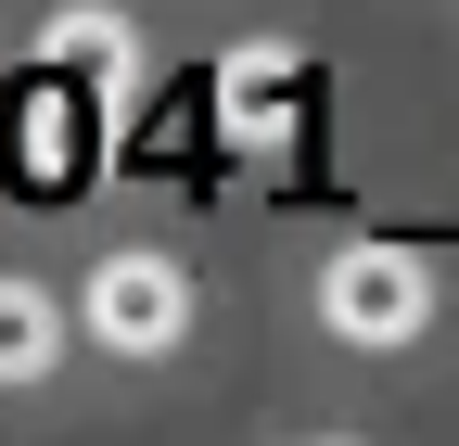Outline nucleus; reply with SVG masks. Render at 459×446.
I'll return each mask as SVG.
<instances>
[{
  "label": "nucleus",
  "mask_w": 459,
  "mask_h": 446,
  "mask_svg": "<svg viewBox=\"0 0 459 446\" xmlns=\"http://www.w3.org/2000/svg\"><path fill=\"white\" fill-rule=\"evenodd\" d=\"M319 319L344 331V345H421V319H434V268L395 255V243H344V255L319 268Z\"/></svg>",
  "instance_id": "nucleus-1"
},
{
  "label": "nucleus",
  "mask_w": 459,
  "mask_h": 446,
  "mask_svg": "<svg viewBox=\"0 0 459 446\" xmlns=\"http://www.w3.org/2000/svg\"><path fill=\"white\" fill-rule=\"evenodd\" d=\"M90 331H102L115 357H166V345L192 331V281H179L166 255H102V268H90Z\"/></svg>",
  "instance_id": "nucleus-2"
},
{
  "label": "nucleus",
  "mask_w": 459,
  "mask_h": 446,
  "mask_svg": "<svg viewBox=\"0 0 459 446\" xmlns=\"http://www.w3.org/2000/svg\"><path fill=\"white\" fill-rule=\"evenodd\" d=\"M51 357H65V306L39 281H0V382H39Z\"/></svg>",
  "instance_id": "nucleus-3"
},
{
  "label": "nucleus",
  "mask_w": 459,
  "mask_h": 446,
  "mask_svg": "<svg viewBox=\"0 0 459 446\" xmlns=\"http://www.w3.org/2000/svg\"><path fill=\"white\" fill-rule=\"evenodd\" d=\"M39 51H51L65 77H90V90H128V64H141V51H128V26H115V13H65V26H51Z\"/></svg>",
  "instance_id": "nucleus-4"
}]
</instances>
